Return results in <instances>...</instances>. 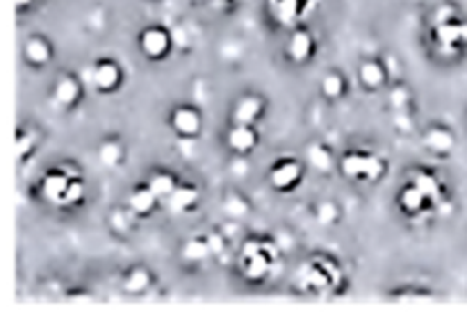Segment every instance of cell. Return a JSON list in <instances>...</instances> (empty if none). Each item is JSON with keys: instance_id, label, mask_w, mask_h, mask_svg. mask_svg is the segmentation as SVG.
Segmentation results:
<instances>
[{"instance_id": "obj_1", "label": "cell", "mask_w": 467, "mask_h": 321, "mask_svg": "<svg viewBox=\"0 0 467 321\" xmlns=\"http://www.w3.org/2000/svg\"><path fill=\"white\" fill-rule=\"evenodd\" d=\"M340 169L349 178H365V181H377L383 173V162L374 155L349 153L342 158Z\"/></svg>"}, {"instance_id": "obj_2", "label": "cell", "mask_w": 467, "mask_h": 321, "mask_svg": "<svg viewBox=\"0 0 467 321\" xmlns=\"http://www.w3.org/2000/svg\"><path fill=\"white\" fill-rule=\"evenodd\" d=\"M140 46L149 57H164L169 53V46H171V35L162 27H149V30L141 32Z\"/></svg>"}, {"instance_id": "obj_3", "label": "cell", "mask_w": 467, "mask_h": 321, "mask_svg": "<svg viewBox=\"0 0 467 321\" xmlns=\"http://www.w3.org/2000/svg\"><path fill=\"white\" fill-rule=\"evenodd\" d=\"M436 36H438V41H441L442 48H445V50L456 48V46L465 44V41H467V23H461V21L438 23Z\"/></svg>"}, {"instance_id": "obj_4", "label": "cell", "mask_w": 467, "mask_h": 321, "mask_svg": "<svg viewBox=\"0 0 467 321\" xmlns=\"http://www.w3.org/2000/svg\"><path fill=\"white\" fill-rule=\"evenodd\" d=\"M171 126L178 135L194 137L201 132V114L192 108H178L171 117Z\"/></svg>"}, {"instance_id": "obj_5", "label": "cell", "mask_w": 467, "mask_h": 321, "mask_svg": "<svg viewBox=\"0 0 467 321\" xmlns=\"http://www.w3.org/2000/svg\"><path fill=\"white\" fill-rule=\"evenodd\" d=\"M301 178V164L295 160H285V162L276 164L269 173V181L276 190H290L296 181Z\"/></svg>"}, {"instance_id": "obj_6", "label": "cell", "mask_w": 467, "mask_h": 321, "mask_svg": "<svg viewBox=\"0 0 467 321\" xmlns=\"http://www.w3.org/2000/svg\"><path fill=\"white\" fill-rule=\"evenodd\" d=\"M255 144H258V137L251 126H237L235 123V128H231V132H228V146L235 153H249L255 149Z\"/></svg>"}, {"instance_id": "obj_7", "label": "cell", "mask_w": 467, "mask_h": 321, "mask_svg": "<svg viewBox=\"0 0 467 321\" xmlns=\"http://www.w3.org/2000/svg\"><path fill=\"white\" fill-rule=\"evenodd\" d=\"M260 112H263V100L258 96H246L237 103L233 119H235L237 126H251L260 117Z\"/></svg>"}, {"instance_id": "obj_8", "label": "cell", "mask_w": 467, "mask_h": 321, "mask_svg": "<svg viewBox=\"0 0 467 321\" xmlns=\"http://www.w3.org/2000/svg\"><path fill=\"white\" fill-rule=\"evenodd\" d=\"M199 194L201 192L196 190V187L178 185L176 190L167 196V203L169 208H171V212H185V210H190L192 205L199 201Z\"/></svg>"}, {"instance_id": "obj_9", "label": "cell", "mask_w": 467, "mask_h": 321, "mask_svg": "<svg viewBox=\"0 0 467 321\" xmlns=\"http://www.w3.org/2000/svg\"><path fill=\"white\" fill-rule=\"evenodd\" d=\"M424 144H427V149L433 150V153L445 155L454 150L456 140L447 128H431V130L427 132V137H424Z\"/></svg>"}, {"instance_id": "obj_10", "label": "cell", "mask_w": 467, "mask_h": 321, "mask_svg": "<svg viewBox=\"0 0 467 321\" xmlns=\"http://www.w3.org/2000/svg\"><path fill=\"white\" fill-rule=\"evenodd\" d=\"M68 182H71V178H67L64 173H57V171L48 173V176L41 181V194H44V199L53 201V203L55 201H57V203H62L64 192H67Z\"/></svg>"}, {"instance_id": "obj_11", "label": "cell", "mask_w": 467, "mask_h": 321, "mask_svg": "<svg viewBox=\"0 0 467 321\" xmlns=\"http://www.w3.org/2000/svg\"><path fill=\"white\" fill-rule=\"evenodd\" d=\"M91 78H94V85L99 89L112 91L119 85V80H121V71H119V67L114 62H100L96 64L94 76Z\"/></svg>"}, {"instance_id": "obj_12", "label": "cell", "mask_w": 467, "mask_h": 321, "mask_svg": "<svg viewBox=\"0 0 467 321\" xmlns=\"http://www.w3.org/2000/svg\"><path fill=\"white\" fill-rule=\"evenodd\" d=\"M287 53H290V57L295 62H306L310 57V53H313V36L306 30H296L292 35L290 46H287Z\"/></svg>"}, {"instance_id": "obj_13", "label": "cell", "mask_w": 467, "mask_h": 321, "mask_svg": "<svg viewBox=\"0 0 467 321\" xmlns=\"http://www.w3.org/2000/svg\"><path fill=\"white\" fill-rule=\"evenodd\" d=\"M155 203H158V196L153 194V190L149 185L135 190L130 194V199H128V205H130V210L135 214H149L155 208Z\"/></svg>"}, {"instance_id": "obj_14", "label": "cell", "mask_w": 467, "mask_h": 321, "mask_svg": "<svg viewBox=\"0 0 467 321\" xmlns=\"http://www.w3.org/2000/svg\"><path fill=\"white\" fill-rule=\"evenodd\" d=\"M306 158H308L310 167L317 169L319 173H328L333 169V155L327 146L310 144L308 149H306Z\"/></svg>"}, {"instance_id": "obj_15", "label": "cell", "mask_w": 467, "mask_h": 321, "mask_svg": "<svg viewBox=\"0 0 467 321\" xmlns=\"http://www.w3.org/2000/svg\"><path fill=\"white\" fill-rule=\"evenodd\" d=\"M80 98V85H78L76 78H62V80L55 85V100L64 108L73 105Z\"/></svg>"}, {"instance_id": "obj_16", "label": "cell", "mask_w": 467, "mask_h": 321, "mask_svg": "<svg viewBox=\"0 0 467 321\" xmlns=\"http://www.w3.org/2000/svg\"><path fill=\"white\" fill-rule=\"evenodd\" d=\"M360 82L369 89H377L386 82V67L379 62H363L360 64Z\"/></svg>"}, {"instance_id": "obj_17", "label": "cell", "mask_w": 467, "mask_h": 321, "mask_svg": "<svg viewBox=\"0 0 467 321\" xmlns=\"http://www.w3.org/2000/svg\"><path fill=\"white\" fill-rule=\"evenodd\" d=\"M269 267H272V258L267 254H260L255 258L244 260V274L249 281H263L269 274Z\"/></svg>"}, {"instance_id": "obj_18", "label": "cell", "mask_w": 467, "mask_h": 321, "mask_svg": "<svg viewBox=\"0 0 467 321\" xmlns=\"http://www.w3.org/2000/svg\"><path fill=\"white\" fill-rule=\"evenodd\" d=\"M23 55H26V59L30 64H36V67H41V64H46L50 59V48H48V44H46L44 39L35 36V39H30L26 44V48H23Z\"/></svg>"}, {"instance_id": "obj_19", "label": "cell", "mask_w": 467, "mask_h": 321, "mask_svg": "<svg viewBox=\"0 0 467 321\" xmlns=\"http://www.w3.org/2000/svg\"><path fill=\"white\" fill-rule=\"evenodd\" d=\"M213 255V251H210V244L208 240H190L185 246H182V258L187 260V263H201V260L210 258Z\"/></svg>"}, {"instance_id": "obj_20", "label": "cell", "mask_w": 467, "mask_h": 321, "mask_svg": "<svg viewBox=\"0 0 467 321\" xmlns=\"http://www.w3.org/2000/svg\"><path fill=\"white\" fill-rule=\"evenodd\" d=\"M150 285V274L149 269H132L130 274L126 276V281H123V287H126V292H132V295H140V292H146Z\"/></svg>"}, {"instance_id": "obj_21", "label": "cell", "mask_w": 467, "mask_h": 321, "mask_svg": "<svg viewBox=\"0 0 467 321\" xmlns=\"http://www.w3.org/2000/svg\"><path fill=\"white\" fill-rule=\"evenodd\" d=\"M400 201H401V208L406 210V212H420V210L424 208V203H427V196L422 194V192L418 190V187L415 185H410V187H406L404 192H401V196H400Z\"/></svg>"}, {"instance_id": "obj_22", "label": "cell", "mask_w": 467, "mask_h": 321, "mask_svg": "<svg viewBox=\"0 0 467 321\" xmlns=\"http://www.w3.org/2000/svg\"><path fill=\"white\" fill-rule=\"evenodd\" d=\"M413 185L422 192L427 199H441V182L431 176V173H415L413 176Z\"/></svg>"}, {"instance_id": "obj_23", "label": "cell", "mask_w": 467, "mask_h": 321, "mask_svg": "<svg viewBox=\"0 0 467 321\" xmlns=\"http://www.w3.org/2000/svg\"><path fill=\"white\" fill-rule=\"evenodd\" d=\"M149 187L153 190V194L158 196V199H167V196L171 194L178 185H176V181H173L171 173H155V176H150Z\"/></svg>"}, {"instance_id": "obj_24", "label": "cell", "mask_w": 467, "mask_h": 321, "mask_svg": "<svg viewBox=\"0 0 467 321\" xmlns=\"http://www.w3.org/2000/svg\"><path fill=\"white\" fill-rule=\"evenodd\" d=\"M249 203H246L242 196H226V201H223V212L228 214L231 219H235V222H240V219H244L246 214H249Z\"/></svg>"}, {"instance_id": "obj_25", "label": "cell", "mask_w": 467, "mask_h": 321, "mask_svg": "<svg viewBox=\"0 0 467 321\" xmlns=\"http://www.w3.org/2000/svg\"><path fill=\"white\" fill-rule=\"evenodd\" d=\"M123 158V149L117 144V141H105L99 150V160L105 167H117Z\"/></svg>"}, {"instance_id": "obj_26", "label": "cell", "mask_w": 467, "mask_h": 321, "mask_svg": "<svg viewBox=\"0 0 467 321\" xmlns=\"http://www.w3.org/2000/svg\"><path fill=\"white\" fill-rule=\"evenodd\" d=\"M322 91L327 98H337V96H342V91H345V80H342V76H337V73H328V76L322 80Z\"/></svg>"}, {"instance_id": "obj_27", "label": "cell", "mask_w": 467, "mask_h": 321, "mask_svg": "<svg viewBox=\"0 0 467 321\" xmlns=\"http://www.w3.org/2000/svg\"><path fill=\"white\" fill-rule=\"evenodd\" d=\"M82 196H85V185H82L80 181H73V178H71V182H68L67 192H64V199H62V203H64V205L80 203V201H82Z\"/></svg>"}, {"instance_id": "obj_28", "label": "cell", "mask_w": 467, "mask_h": 321, "mask_svg": "<svg viewBox=\"0 0 467 321\" xmlns=\"http://www.w3.org/2000/svg\"><path fill=\"white\" fill-rule=\"evenodd\" d=\"M317 219L319 223H333L337 219V208L331 201H324V203L317 205Z\"/></svg>"}, {"instance_id": "obj_29", "label": "cell", "mask_w": 467, "mask_h": 321, "mask_svg": "<svg viewBox=\"0 0 467 321\" xmlns=\"http://www.w3.org/2000/svg\"><path fill=\"white\" fill-rule=\"evenodd\" d=\"M390 100L392 105H395L397 112H404L406 105H409V91H406L404 87H397V89L390 94Z\"/></svg>"}, {"instance_id": "obj_30", "label": "cell", "mask_w": 467, "mask_h": 321, "mask_svg": "<svg viewBox=\"0 0 467 321\" xmlns=\"http://www.w3.org/2000/svg\"><path fill=\"white\" fill-rule=\"evenodd\" d=\"M260 254H265V242L249 240L244 246H242V255H244V260L255 258V255H260Z\"/></svg>"}, {"instance_id": "obj_31", "label": "cell", "mask_w": 467, "mask_h": 321, "mask_svg": "<svg viewBox=\"0 0 467 321\" xmlns=\"http://www.w3.org/2000/svg\"><path fill=\"white\" fill-rule=\"evenodd\" d=\"M32 144H35V137H32V135H21V137H18V140H16L18 158H26V155L32 150Z\"/></svg>"}, {"instance_id": "obj_32", "label": "cell", "mask_w": 467, "mask_h": 321, "mask_svg": "<svg viewBox=\"0 0 467 321\" xmlns=\"http://www.w3.org/2000/svg\"><path fill=\"white\" fill-rule=\"evenodd\" d=\"M317 264H319V267L324 269V272L328 274V278H331V285H333V283H337V281H340V269H337L336 264L331 263V260H319Z\"/></svg>"}, {"instance_id": "obj_33", "label": "cell", "mask_w": 467, "mask_h": 321, "mask_svg": "<svg viewBox=\"0 0 467 321\" xmlns=\"http://www.w3.org/2000/svg\"><path fill=\"white\" fill-rule=\"evenodd\" d=\"M296 14V0H281V18L290 21Z\"/></svg>"}, {"instance_id": "obj_34", "label": "cell", "mask_w": 467, "mask_h": 321, "mask_svg": "<svg viewBox=\"0 0 467 321\" xmlns=\"http://www.w3.org/2000/svg\"><path fill=\"white\" fill-rule=\"evenodd\" d=\"M210 244V251H213V255H219L223 251V237L222 235H208L205 237Z\"/></svg>"}, {"instance_id": "obj_35", "label": "cell", "mask_w": 467, "mask_h": 321, "mask_svg": "<svg viewBox=\"0 0 467 321\" xmlns=\"http://www.w3.org/2000/svg\"><path fill=\"white\" fill-rule=\"evenodd\" d=\"M395 123H397V126H400V130H410V121H409V119H406L404 112L397 114Z\"/></svg>"}, {"instance_id": "obj_36", "label": "cell", "mask_w": 467, "mask_h": 321, "mask_svg": "<svg viewBox=\"0 0 467 321\" xmlns=\"http://www.w3.org/2000/svg\"><path fill=\"white\" fill-rule=\"evenodd\" d=\"M30 5V0H16V7H27Z\"/></svg>"}]
</instances>
